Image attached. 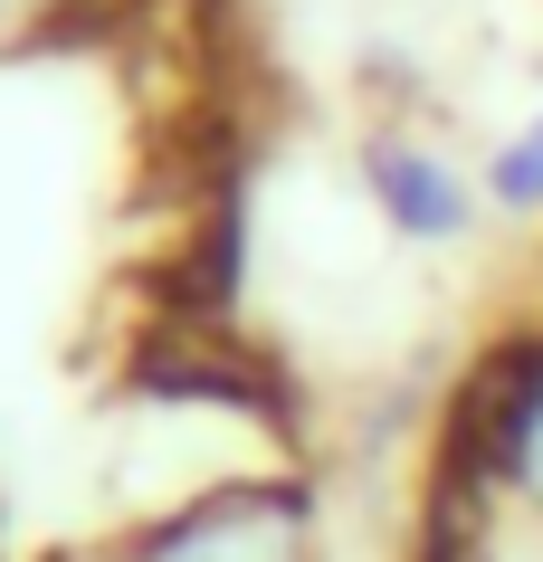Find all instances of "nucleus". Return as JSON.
Listing matches in <instances>:
<instances>
[{"label":"nucleus","mask_w":543,"mask_h":562,"mask_svg":"<svg viewBox=\"0 0 543 562\" xmlns=\"http://www.w3.org/2000/svg\"><path fill=\"white\" fill-rule=\"evenodd\" d=\"M77 562H325V496L286 476H229L211 496L134 515Z\"/></svg>","instance_id":"obj_1"},{"label":"nucleus","mask_w":543,"mask_h":562,"mask_svg":"<svg viewBox=\"0 0 543 562\" xmlns=\"http://www.w3.org/2000/svg\"><path fill=\"white\" fill-rule=\"evenodd\" d=\"M353 181H362V210H372V229L392 238V248H467L486 229V191H477V162H457L439 134H420L410 115L372 124L353 153Z\"/></svg>","instance_id":"obj_2"},{"label":"nucleus","mask_w":543,"mask_h":562,"mask_svg":"<svg viewBox=\"0 0 543 562\" xmlns=\"http://www.w3.org/2000/svg\"><path fill=\"white\" fill-rule=\"evenodd\" d=\"M457 486L467 496H506L543 525V325L514 334L477 382L457 391Z\"/></svg>","instance_id":"obj_3"},{"label":"nucleus","mask_w":543,"mask_h":562,"mask_svg":"<svg viewBox=\"0 0 543 562\" xmlns=\"http://www.w3.org/2000/svg\"><path fill=\"white\" fill-rule=\"evenodd\" d=\"M477 191H486V220H506V229H543V95L477 153Z\"/></svg>","instance_id":"obj_4"},{"label":"nucleus","mask_w":543,"mask_h":562,"mask_svg":"<svg viewBox=\"0 0 543 562\" xmlns=\"http://www.w3.org/2000/svg\"><path fill=\"white\" fill-rule=\"evenodd\" d=\"M87 10H105V0H0V38H48Z\"/></svg>","instance_id":"obj_5"}]
</instances>
